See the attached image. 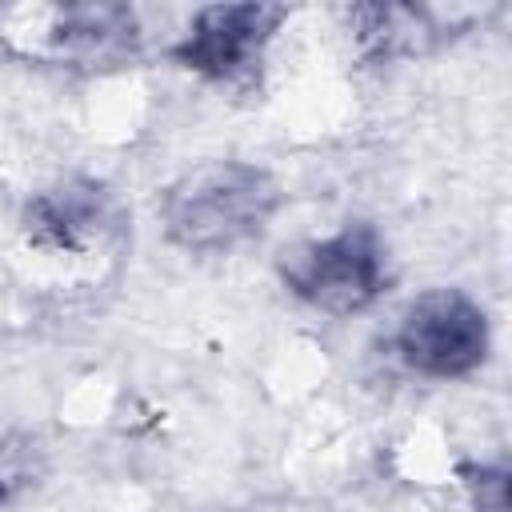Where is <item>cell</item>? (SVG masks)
Here are the masks:
<instances>
[{
	"label": "cell",
	"instance_id": "cell-1",
	"mask_svg": "<svg viewBox=\"0 0 512 512\" xmlns=\"http://www.w3.org/2000/svg\"><path fill=\"white\" fill-rule=\"evenodd\" d=\"M280 204L276 180L240 160H216L184 172L160 196V220L172 244L188 252H232L260 236Z\"/></svg>",
	"mask_w": 512,
	"mask_h": 512
},
{
	"label": "cell",
	"instance_id": "cell-2",
	"mask_svg": "<svg viewBox=\"0 0 512 512\" xmlns=\"http://www.w3.org/2000/svg\"><path fill=\"white\" fill-rule=\"evenodd\" d=\"M396 352L420 376H468L488 356L484 308L456 288H432L404 308L396 324Z\"/></svg>",
	"mask_w": 512,
	"mask_h": 512
},
{
	"label": "cell",
	"instance_id": "cell-3",
	"mask_svg": "<svg viewBox=\"0 0 512 512\" xmlns=\"http://www.w3.org/2000/svg\"><path fill=\"white\" fill-rule=\"evenodd\" d=\"M284 284L312 308L348 316L368 308L384 288V248L368 224H348L284 264Z\"/></svg>",
	"mask_w": 512,
	"mask_h": 512
},
{
	"label": "cell",
	"instance_id": "cell-4",
	"mask_svg": "<svg viewBox=\"0 0 512 512\" xmlns=\"http://www.w3.org/2000/svg\"><path fill=\"white\" fill-rule=\"evenodd\" d=\"M288 12L280 4H208L192 16L184 40L172 56L208 76V80H240L260 64V52L276 36Z\"/></svg>",
	"mask_w": 512,
	"mask_h": 512
},
{
	"label": "cell",
	"instance_id": "cell-5",
	"mask_svg": "<svg viewBox=\"0 0 512 512\" xmlns=\"http://www.w3.org/2000/svg\"><path fill=\"white\" fill-rule=\"evenodd\" d=\"M24 16L40 24L44 48L56 60L112 64L128 56L140 40V24L128 4H64V8L24 12Z\"/></svg>",
	"mask_w": 512,
	"mask_h": 512
},
{
	"label": "cell",
	"instance_id": "cell-6",
	"mask_svg": "<svg viewBox=\"0 0 512 512\" xmlns=\"http://www.w3.org/2000/svg\"><path fill=\"white\" fill-rule=\"evenodd\" d=\"M112 224V196L100 184L68 180L28 200L24 208V232L40 248L80 252Z\"/></svg>",
	"mask_w": 512,
	"mask_h": 512
}]
</instances>
